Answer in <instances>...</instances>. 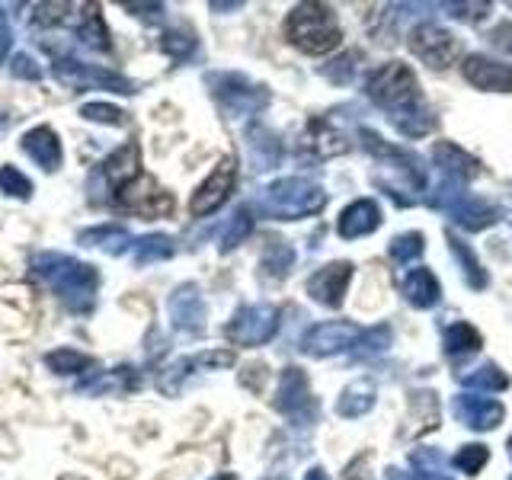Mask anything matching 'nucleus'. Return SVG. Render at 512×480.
<instances>
[{"label": "nucleus", "instance_id": "f257e3e1", "mask_svg": "<svg viewBox=\"0 0 512 480\" xmlns=\"http://www.w3.org/2000/svg\"><path fill=\"white\" fill-rule=\"evenodd\" d=\"M365 93L372 96L381 109L391 112L394 125L407 138H420L432 128V116L423 109L420 80H416V74L407 68L404 61L381 64V68L368 77Z\"/></svg>", "mask_w": 512, "mask_h": 480}, {"label": "nucleus", "instance_id": "f03ea898", "mask_svg": "<svg viewBox=\"0 0 512 480\" xmlns=\"http://www.w3.org/2000/svg\"><path fill=\"white\" fill-rule=\"evenodd\" d=\"M32 276L42 279L71 311H90L100 292V272L68 253L42 250L32 256Z\"/></svg>", "mask_w": 512, "mask_h": 480}, {"label": "nucleus", "instance_id": "7ed1b4c3", "mask_svg": "<svg viewBox=\"0 0 512 480\" xmlns=\"http://www.w3.org/2000/svg\"><path fill=\"white\" fill-rule=\"evenodd\" d=\"M285 36L295 48L308 55H327L340 45L343 32L330 7L324 4H298L285 20Z\"/></svg>", "mask_w": 512, "mask_h": 480}, {"label": "nucleus", "instance_id": "20e7f679", "mask_svg": "<svg viewBox=\"0 0 512 480\" xmlns=\"http://www.w3.org/2000/svg\"><path fill=\"white\" fill-rule=\"evenodd\" d=\"M324 202H327V196L317 183L304 180V176H285V180H276L272 186H266L260 208L269 218H308V215L320 212Z\"/></svg>", "mask_w": 512, "mask_h": 480}, {"label": "nucleus", "instance_id": "39448f33", "mask_svg": "<svg viewBox=\"0 0 512 480\" xmlns=\"http://www.w3.org/2000/svg\"><path fill=\"white\" fill-rule=\"evenodd\" d=\"M52 74L71 90H112V93H135V84L128 77L106 71L100 64H84L74 58H55Z\"/></svg>", "mask_w": 512, "mask_h": 480}, {"label": "nucleus", "instance_id": "423d86ee", "mask_svg": "<svg viewBox=\"0 0 512 480\" xmlns=\"http://www.w3.org/2000/svg\"><path fill=\"white\" fill-rule=\"evenodd\" d=\"M279 330V311L272 304H247L228 324V340L234 346H263Z\"/></svg>", "mask_w": 512, "mask_h": 480}, {"label": "nucleus", "instance_id": "0eeeda50", "mask_svg": "<svg viewBox=\"0 0 512 480\" xmlns=\"http://www.w3.org/2000/svg\"><path fill=\"white\" fill-rule=\"evenodd\" d=\"M212 93L228 116H250V112H260L266 106V90L253 87L250 80L240 74H215Z\"/></svg>", "mask_w": 512, "mask_h": 480}, {"label": "nucleus", "instance_id": "6e6552de", "mask_svg": "<svg viewBox=\"0 0 512 480\" xmlns=\"http://www.w3.org/2000/svg\"><path fill=\"white\" fill-rule=\"evenodd\" d=\"M234 183H237V160L234 157H221L218 167L208 173V180L196 192H192L189 212L196 215V218H205V215L218 212V208L231 199Z\"/></svg>", "mask_w": 512, "mask_h": 480}, {"label": "nucleus", "instance_id": "1a4fd4ad", "mask_svg": "<svg viewBox=\"0 0 512 480\" xmlns=\"http://www.w3.org/2000/svg\"><path fill=\"white\" fill-rule=\"evenodd\" d=\"M365 330L359 324H349V320H327V324H317L304 333L301 340V349L308 352V356H333V352H343L349 346L362 343Z\"/></svg>", "mask_w": 512, "mask_h": 480}, {"label": "nucleus", "instance_id": "9d476101", "mask_svg": "<svg viewBox=\"0 0 512 480\" xmlns=\"http://www.w3.org/2000/svg\"><path fill=\"white\" fill-rule=\"evenodd\" d=\"M276 407L288 416V420H295L298 426L311 423L317 416L311 384H308V378H304L301 368H285L282 372L279 391H276Z\"/></svg>", "mask_w": 512, "mask_h": 480}, {"label": "nucleus", "instance_id": "9b49d317", "mask_svg": "<svg viewBox=\"0 0 512 480\" xmlns=\"http://www.w3.org/2000/svg\"><path fill=\"white\" fill-rule=\"evenodd\" d=\"M138 144H125V148H119L116 154H109L100 167H96L93 173V180H90V189L96 192L103 186L106 196L116 199L119 192L128 186V183H135L138 180Z\"/></svg>", "mask_w": 512, "mask_h": 480}, {"label": "nucleus", "instance_id": "f8f14e48", "mask_svg": "<svg viewBox=\"0 0 512 480\" xmlns=\"http://www.w3.org/2000/svg\"><path fill=\"white\" fill-rule=\"evenodd\" d=\"M410 52L429 68H448L458 55V42L448 29L436 23H423L410 32Z\"/></svg>", "mask_w": 512, "mask_h": 480}, {"label": "nucleus", "instance_id": "ddd939ff", "mask_svg": "<svg viewBox=\"0 0 512 480\" xmlns=\"http://www.w3.org/2000/svg\"><path fill=\"white\" fill-rule=\"evenodd\" d=\"M112 202L122 205V208H128V212L148 215V218L167 215V212H170V205H173V199L167 196V192L160 189L154 180H148V176H138L135 183H128Z\"/></svg>", "mask_w": 512, "mask_h": 480}, {"label": "nucleus", "instance_id": "4468645a", "mask_svg": "<svg viewBox=\"0 0 512 480\" xmlns=\"http://www.w3.org/2000/svg\"><path fill=\"white\" fill-rule=\"evenodd\" d=\"M349 279H352L349 263H327L324 269H317L311 276L308 295H311V301L324 304V308H340L343 298H346Z\"/></svg>", "mask_w": 512, "mask_h": 480}, {"label": "nucleus", "instance_id": "2eb2a0df", "mask_svg": "<svg viewBox=\"0 0 512 480\" xmlns=\"http://www.w3.org/2000/svg\"><path fill=\"white\" fill-rule=\"evenodd\" d=\"M461 71H464V80L477 90H500V93L512 90V68L487 55H468L461 64Z\"/></svg>", "mask_w": 512, "mask_h": 480}, {"label": "nucleus", "instance_id": "dca6fc26", "mask_svg": "<svg viewBox=\"0 0 512 480\" xmlns=\"http://www.w3.org/2000/svg\"><path fill=\"white\" fill-rule=\"evenodd\" d=\"M170 320L176 330L183 333H202L205 327V301L199 295L196 285H180L176 292L170 295Z\"/></svg>", "mask_w": 512, "mask_h": 480}, {"label": "nucleus", "instance_id": "f3484780", "mask_svg": "<svg viewBox=\"0 0 512 480\" xmlns=\"http://www.w3.org/2000/svg\"><path fill=\"white\" fill-rule=\"evenodd\" d=\"M455 416L464 423V426H471L477 432H484V429H493V426H500L503 420V404L500 400H493V397H477V394H458L455 397V404H452Z\"/></svg>", "mask_w": 512, "mask_h": 480}, {"label": "nucleus", "instance_id": "a211bd4d", "mask_svg": "<svg viewBox=\"0 0 512 480\" xmlns=\"http://www.w3.org/2000/svg\"><path fill=\"white\" fill-rule=\"evenodd\" d=\"M20 148H23L26 157L36 160V167H42L45 173L58 170V167H61V160H64L58 132H55V128H48V125L29 128V132L23 135V141H20Z\"/></svg>", "mask_w": 512, "mask_h": 480}, {"label": "nucleus", "instance_id": "6ab92c4d", "mask_svg": "<svg viewBox=\"0 0 512 480\" xmlns=\"http://www.w3.org/2000/svg\"><path fill=\"white\" fill-rule=\"evenodd\" d=\"M381 224V208L375 199H356L352 205L343 208L340 221H336V234H340L343 240H356V237H365L378 231Z\"/></svg>", "mask_w": 512, "mask_h": 480}, {"label": "nucleus", "instance_id": "aec40b11", "mask_svg": "<svg viewBox=\"0 0 512 480\" xmlns=\"http://www.w3.org/2000/svg\"><path fill=\"white\" fill-rule=\"evenodd\" d=\"M432 157H436V164L445 176V183H468L471 176H477V160L468 154V151H461L458 144L452 141H439L436 148H432Z\"/></svg>", "mask_w": 512, "mask_h": 480}, {"label": "nucleus", "instance_id": "412c9836", "mask_svg": "<svg viewBox=\"0 0 512 480\" xmlns=\"http://www.w3.org/2000/svg\"><path fill=\"white\" fill-rule=\"evenodd\" d=\"M74 39L80 45L93 48V52H109V32H106V23L100 16V7H93V4L80 7V16L74 23Z\"/></svg>", "mask_w": 512, "mask_h": 480}, {"label": "nucleus", "instance_id": "4be33fe9", "mask_svg": "<svg viewBox=\"0 0 512 480\" xmlns=\"http://www.w3.org/2000/svg\"><path fill=\"white\" fill-rule=\"evenodd\" d=\"M77 240L84 247H103L109 253H122L135 244L132 234H128V228H122V224H96V228L80 231Z\"/></svg>", "mask_w": 512, "mask_h": 480}, {"label": "nucleus", "instance_id": "5701e85b", "mask_svg": "<svg viewBox=\"0 0 512 480\" xmlns=\"http://www.w3.org/2000/svg\"><path fill=\"white\" fill-rule=\"evenodd\" d=\"M404 295H407V301L410 304H416V308H432L439 298H442V288H439V279L432 276L429 269H413L410 276L404 279Z\"/></svg>", "mask_w": 512, "mask_h": 480}, {"label": "nucleus", "instance_id": "b1692460", "mask_svg": "<svg viewBox=\"0 0 512 480\" xmlns=\"http://www.w3.org/2000/svg\"><path fill=\"white\" fill-rule=\"evenodd\" d=\"M375 404V388L368 381H352L349 388L336 400V413L346 416V420H356V416H365Z\"/></svg>", "mask_w": 512, "mask_h": 480}, {"label": "nucleus", "instance_id": "393cba45", "mask_svg": "<svg viewBox=\"0 0 512 480\" xmlns=\"http://www.w3.org/2000/svg\"><path fill=\"white\" fill-rule=\"evenodd\" d=\"M132 253H135L138 266H151V263H160V260H170V256L176 253V244H173V237H167V234H144L132 244Z\"/></svg>", "mask_w": 512, "mask_h": 480}, {"label": "nucleus", "instance_id": "a878e982", "mask_svg": "<svg viewBox=\"0 0 512 480\" xmlns=\"http://www.w3.org/2000/svg\"><path fill=\"white\" fill-rule=\"evenodd\" d=\"M45 365L52 368L55 375H80L84 368L93 365L90 356H84V352H77V349H68V346H61V349H52L45 356Z\"/></svg>", "mask_w": 512, "mask_h": 480}, {"label": "nucleus", "instance_id": "bb28decb", "mask_svg": "<svg viewBox=\"0 0 512 480\" xmlns=\"http://www.w3.org/2000/svg\"><path fill=\"white\" fill-rule=\"evenodd\" d=\"M464 384H468L471 391H506L509 388V378L500 372V368H496L493 362H484L480 368H474V372H468L461 378Z\"/></svg>", "mask_w": 512, "mask_h": 480}, {"label": "nucleus", "instance_id": "cd10ccee", "mask_svg": "<svg viewBox=\"0 0 512 480\" xmlns=\"http://www.w3.org/2000/svg\"><path fill=\"white\" fill-rule=\"evenodd\" d=\"M448 244H452V253L458 256V263H461V269H464V279H468V285H471V288H484V285H487V272H484V266L477 263L474 250H471L468 244H461V240H458L455 234H448Z\"/></svg>", "mask_w": 512, "mask_h": 480}, {"label": "nucleus", "instance_id": "c85d7f7f", "mask_svg": "<svg viewBox=\"0 0 512 480\" xmlns=\"http://www.w3.org/2000/svg\"><path fill=\"white\" fill-rule=\"evenodd\" d=\"M445 349L448 356H468L480 349V333L471 324H452L445 330Z\"/></svg>", "mask_w": 512, "mask_h": 480}, {"label": "nucleus", "instance_id": "c756f323", "mask_svg": "<svg viewBox=\"0 0 512 480\" xmlns=\"http://www.w3.org/2000/svg\"><path fill=\"white\" fill-rule=\"evenodd\" d=\"M292 263H295V253L288 244H282V240H272V244L266 247V253H263V269L269 272L272 279H282L285 272L292 269Z\"/></svg>", "mask_w": 512, "mask_h": 480}, {"label": "nucleus", "instance_id": "7c9ffc66", "mask_svg": "<svg viewBox=\"0 0 512 480\" xmlns=\"http://www.w3.org/2000/svg\"><path fill=\"white\" fill-rule=\"evenodd\" d=\"M0 192L4 196H13V199H29L32 196V180L26 173H20L13 164H4L0 167Z\"/></svg>", "mask_w": 512, "mask_h": 480}, {"label": "nucleus", "instance_id": "2f4dec72", "mask_svg": "<svg viewBox=\"0 0 512 480\" xmlns=\"http://www.w3.org/2000/svg\"><path fill=\"white\" fill-rule=\"evenodd\" d=\"M391 260L394 263H400V266H407V263H413L416 256L423 253V234H416V231H410V234H400V237H394L391 240Z\"/></svg>", "mask_w": 512, "mask_h": 480}, {"label": "nucleus", "instance_id": "473e14b6", "mask_svg": "<svg viewBox=\"0 0 512 480\" xmlns=\"http://www.w3.org/2000/svg\"><path fill=\"white\" fill-rule=\"evenodd\" d=\"M250 231H253V218H250V208H240V212L231 218V224L224 228V234H221V250L228 253V250H234L240 240L244 237H250Z\"/></svg>", "mask_w": 512, "mask_h": 480}, {"label": "nucleus", "instance_id": "72a5a7b5", "mask_svg": "<svg viewBox=\"0 0 512 480\" xmlns=\"http://www.w3.org/2000/svg\"><path fill=\"white\" fill-rule=\"evenodd\" d=\"M487 461H490L487 445H464L455 455V468H461L464 474H477Z\"/></svg>", "mask_w": 512, "mask_h": 480}, {"label": "nucleus", "instance_id": "f704fd0d", "mask_svg": "<svg viewBox=\"0 0 512 480\" xmlns=\"http://www.w3.org/2000/svg\"><path fill=\"white\" fill-rule=\"evenodd\" d=\"M80 116L90 119V122H103V125H125V112L119 106H109V103L80 106Z\"/></svg>", "mask_w": 512, "mask_h": 480}, {"label": "nucleus", "instance_id": "c9c22d12", "mask_svg": "<svg viewBox=\"0 0 512 480\" xmlns=\"http://www.w3.org/2000/svg\"><path fill=\"white\" fill-rule=\"evenodd\" d=\"M160 48L173 58H186V55H192V48H196V39H192V32L170 29V32H164V39H160Z\"/></svg>", "mask_w": 512, "mask_h": 480}, {"label": "nucleus", "instance_id": "e433bc0d", "mask_svg": "<svg viewBox=\"0 0 512 480\" xmlns=\"http://www.w3.org/2000/svg\"><path fill=\"white\" fill-rule=\"evenodd\" d=\"M10 74H13V77H20V80H42L39 61L32 58V55H26V52L13 55V61H10Z\"/></svg>", "mask_w": 512, "mask_h": 480}, {"label": "nucleus", "instance_id": "4c0bfd02", "mask_svg": "<svg viewBox=\"0 0 512 480\" xmlns=\"http://www.w3.org/2000/svg\"><path fill=\"white\" fill-rule=\"evenodd\" d=\"M490 42L500 48V52L512 55V23H500L493 32H490Z\"/></svg>", "mask_w": 512, "mask_h": 480}, {"label": "nucleus", "instance_id": "58836bf2", "mask_svg": "<svg viewBox=\"0 0 512 480\" xmlns=\"http://www.w3.org/2000/svg\"><path fill=\"white\" fill-rule=\"evenodd\" d=\"M10 45H13V32H10V23L4 20V13H0V61L10 55Z\"/></svg>", "mask_w": 512, "mask_h": 480}, {"label": "nucleus", "instance_id": "ea45409f", "mask_svg": "<svg viewBox=\"0 0 512 480\" xmlns=\"http://www.w3.org/2000/svg\"><path fill=\"white\" fill-rule=\"evenodd\" d=\"M416 480H452V477H445V474H420Z\"/></svg>", "mask_w": 512, "mask_h": 480}, {"label": "nucleus", "instance_id": "a19ab883", "mask_svg": "<svg viewBox=\"0 0 512 480\" xmlns=\"http://www.w3.org/2000/svg\"><path fill=\"white\" fill-rule=\"evenodd\" d=\"M212 480H237L234 474H218V477H212Z\"/></svg>", "mask_w": 512, "mask_h": 480}, {"label": "nucleus", "instance_id": "79ce46f5", "mask_svg": "<svg viewBox=\"0 0 512 480\" xmlns=\"http://www.w3.org/2000/svg\"><path fill=\"white\" fill-rule=\"evenodd\" d=\"M61 480H84V477H74V474H68V477H61Z\"/></svg>", "mask_w": 512, "mask_h": 480}]
</instances>
